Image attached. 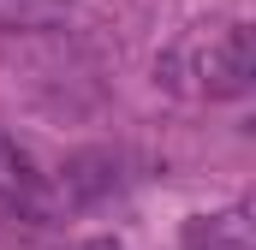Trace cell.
I'll list each match as a JSON object with an SVG mask.
<instances>
[{
	"instance_id": "6da1fadb",
	"label": "cell",
	"mask_w": 256,
	"mask_h": 250,
	"mask_svg": "<svg viewBox=\"0 0 256 250\" xmlns=\"http://www.w3.org/2000/svg\"><path fill=\"white\" fill-rule=\"evenodd\" d=\"M0 202L30 220H54V208H60V190L48 185V173L30 161V149L12 131H0Z\"/></svg>"
},
{
	"instance_id": "7a4b0ae2",
	"label": "cell",
	"mask_w": 256,
	"mask_h": 250,
	"mask_svg": "<svg viewBox=\"0 0 256 250\" xmlns=\"http://www.w3.org/2000/svg\"><path fill=\"white\" fill-rule=\"evenodd\" d=\"M256 78V36L244 24H232L208 54H202V90L208 96H220V102H232V96H244Z\"/></svg>"
},
{
	"instance_id": "3957f363",
	"label": "cell",
	"mask_w": 256,
	"mask_h": 250,
	"mask_svg": "<svg viewBox=\"0 0 256 250\" xmlns=\"http://www.w3.org/2000/svg\"><path fill=\"white\" fill-rule=\"evenodd\" d=\"M185 244H191V250H250V238H244V214L196 220L191 232H185Z\"/></svg>"
},
{
	"instance_id": "277c9868",
	"label": "cell",
	"mask_w": 256,
	"mask_h": 250,
	"mask_svg": "<svg viewBox=\"0 0 256 250\" xmlns=\"http://www.w3.org/2000/svg\"><path fill=\"white\" fill-rule=\"evenodd\" d=\"M78 250H120V244H108V238H96V244H78Z\"/></svg>"
}]
</instances>
